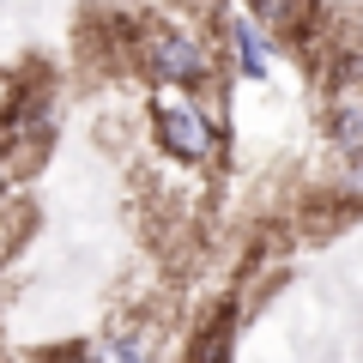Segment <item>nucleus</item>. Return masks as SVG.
Masks as SVG:
<instances>
[{
    "label": "nucleus",
    "instance_id": "1",
    "mask_svg": "<svg viewBox=\"0 0 363 363\" xmlns=\"http://www.w3.org/2000/svg\"><path fill=\"white\" fill-rule=\"evenodd\" d=\"M145 61H152V73L164 79V85H200V79H206V49H200L194 37H182V30H152Z\"/></svg>",
    "mask_w": 363,
    "mask_h": 363
},
{
    "label": "nucleus",
    "instance_id": "2",
    "mask_svg": "<svg viewBox=\"0 0 363 363\" xmlns=\"http://www.w3.org/2000/svg\"><path fill=\"white\" fill-rule=\"evenodd\" d=\"M157 133H164V145H169L176 157H206V152H212L206 116L188 109V104H157Z\"/></svg>",
    "mask_w": 363,
    "mask_h": 363
},
{
    "label": "nucleus",
    "instance_id": "3",
    "mask_svg": "<svg viewBox=\"0 0 363 363\" xmlns=\"http://www.w3.org/2000/svg\"><path fill=\"white\" fill-rule=\"evenodd\" d=\"M230 37H236V55H242V67H248L255 79H267V49H260V37L248 30V18H242L236 30H230Z\"/></svg>",
    "mask_w": 363,
    "mask_h": 363
},
{
    "label": "nucleus",
    "instance_id": "4",
    "mask_svg": "<svg viewBox=\"0 0 363 363\" xmlns=\"http://www.w3.org/2000/svg\"><path fill=\"white\" fill-rule=\"evenodd\" d=\"M339 145H351V152H363V104H345L339 109Z\"/></svg>",
    "mask_w": 363,
    "mask_h": 363
},
{
    "label": "nucleus",
    "instance_id": "5",
    "mask_svg": "<svg viewBox=\"0 0 363 363\" xmlns=\"http://www.w3.org/2000/svg\"><path fill=\"white\" fill-rule=\"evenodd\" d=\"M260 6H267V13H285V0H260Z\"/></svg>",
    "mask_w": 363,
    "mask_h": 363
},
{
    "label": "nucleus",
    "instance_id": "6",
    "mask_svg": "<svg viewBox=\"0 0 363 363\" xmlns=\"http://www.w3.org/2000/svg\"><path fill=\"white\" fill-rule=\"evenodd\" d=\"M0 194H6V182H0Z\"/></svg>",
    "mask_w": 363,
    "mask_h": 363
}]
</instances>
